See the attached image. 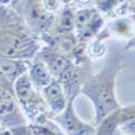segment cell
Listing matches in <instances>:
<instances>
[{
	"instance_id": "6da1fadb",
	"label": "cell",
	"mask_w": 135,
	"mask_h": 135,
	"mask_svg": "<svg viewBox=\"0 0 135 135\" xmlns=\"http://www.w3.org/2000/svg\"><path fill=\"white\" fill-rule=\"evenodd\" d=\"M14 10L0 7V59L30 60L39 51V42Z\"/></svg>"
},
{
	"instance_id": "7a4b0ae2",
	"label": "cell",
	"mask_w": 135,
	"mask_h": 135,
	"mask_svg": "<svg viewBox=\"0 0 135 135\" xmlns=\"http://www.w3.org/2000/svg\"><path fill=\"white\" fill-rule=\"evenodd\" d=\"M119 68V62H110L102 71L91 76L81 86L82 94L94 104L97 124L119 108L115 96V78Z\"/></svg>"
},
{
	"instance_id": "3957f363",
	"label": "cell",
	"mask_w": 135,
	"mask_h": 135,
	"mask_svg": "<svg viewBox=\"0 0 135 135\" xmlns=\"http://www.w3.org/2000/svg\"><path fill=\"white\" fill-rule=\"evenodd\" d=\"M32 33H43L50 30L54 24L55 14L43 8L41 0H13L10 4Z\"/></svg>"
},
{
	"instance_id": "277c9868",
	"label": "cell",
	"mask_w": 135,
	"mask_h": 135,
	"mask_svg": "<svg viewBox=\"0 0 135 135\" xmlns=\"http://www.w3.org/2000/svg\"><path fill=\"white\" fill-rule=\"evenodd\" d=\"M0 123L2 129L13 130L26 126V117L14 93L13 83L0 71Z\"/></svg>"
},
{
	"instance_id": "5b68a950",
	"label": "cell",
	"mask_w": 135,
	"mask_h": 135,
	"mask_svg": "<svg viewBox=\"0 0 135 135\" xmlns=\"http://www.w3.org/2000/svg\"><path fill=\"white\" fill-rule=\"evenodd\" d=\"M13 88L17 102L25 117L36 120L46 108H48L41 93L33 86L27 73L16 79L13 83Z\"/></svg>"
},
{
	"instance_id": "8992f818",
	"label": "cell",
	"mask_w": 135,
	"mask_h": 135,
	"mask_svg": "<svg viewBox=\"0 0 135 135\" xmlns=\"http://www.w3.org/2000/svg\"><path fill=\"white\" fill-rule=\"evenodd\" d=\"M74 99H69L67 107L60 115L54 116V120L67 135H92L94 129L80 120L74 110Z\"/></svg>"
},
{
	"instance_id": "52a82bcc",
	"label": "cell",
	"mask_w": 135,
	"mask_h": 135,
	"mask_svg": "<svg viewBox=\"0 0 135 135\" xmlns=\"http://www.w3.org/2000/svg\"><path fill=\"white\" fill-rule=\"evenodd\" d=\"M102 16L95 10L88 8L80 9L75 13V29L80 38H86L94 35L102 26Z\"/></svg>"
},
{
	"instance_id": "ba28073f",
	"label": "cell",
	"mask_w": 135,
	"mask_h": 135,
	"mask_svg": "<svg viewBox=\"0 0 135 135\" xmlns=\"http://www.w3.org/2000/svg\"><path fill=\"white\" fill-rule=\"evenodd\" d=\"M40 91L48 108L54 116L60 115L61 112L65 110L69 99L66 96L63 84L59 80L53 79L49 85H47Z\"/></svg>"
},
{
	"instance_id": "9c48e42d",
	"label": "cell",
	"mask_w": 135,
	"mask_h": 135,
	"mask_svg": "<svg viewBox=\"0 0 135 135\" xmlns=\"http://www.w3.org/2000/svg\"><path fill=\"white\" fill-rule=\"evenodd\" d=\"M28 76L31 83L37 90H42L47 85H49L54 79L49 67L46 65L41 59L33 60L28 70Z\"/></svg>"
},
{
	"instance_id": "30bf717a",
	"label": "cell",
	"mask_w": 135,
	"mask_h": 135,
	"mask_svg": "<svg viewBox=\"0 0 135 135\" xmlns=\"http://www.w3.org/2000/svg\"><path fill=\"white\" fill-rule=\"evenodd\" d=\"M31 65L30 60H13V59H0V71L8 79L14 83L16 79L24 74L28 73Z\"/></svg>"
},
{
	"instance_id": "8fae6325",
	"label": "cell",
	"mask_w": 135,
	"mask_h": 135,
	"mask_svg": "<svg viewBox=\"0 0 135 135\" xmlns=\"http://www.w3.org/2000/svg\"><path fill=\"white\" fill-rule=\"evenodd\" d=\"M41 1L43 8L51 14H55L56 12H59L62 7L65 4L64 0H41Z\"/></svg>"
},
{
	"instance_id": "7c38bea8",
	"label": "cell",
	"mask_w": 135,
	"mask_h": 135,
	"mask_svg": "<svg viewBox=\"0 0 135 135\" xmlns=\"http://www.w3.org/2000/svg\"><path fill=\"white\" fill-rule=\"evenodd\" d=\"M123 130L129 135H135V117H131L130 119L123 122Z\"/></svg>"
},
{
	"instance_id": "4fadbf2b",
	"label": "cell",
	"mask_w": 135,
	"mask_h": 135,
	"mask_svg": "<svg viewBox=\"0 0 135 135\" xmlns=\"http://www.w3.org/2000/svg\"><path fill=\"white\" fill-rule=\"evenodd\" d=\"M73 2L76 7H82V9L90 8V4L94 2V0H73Z\"/></svg>"
},
{
	"instance_id": "5bb4252c",
	"label": "cell",
	"mask_w": 135,
	"mask_h": 135,
	"mask_svg": "<svg viewBox=\"0 0 135 135\" xmlns=\"http://www.w3.org/2000/svg\"><path fill=\"white\" fill-rule=\"evenodd\" d=\"M39 131H40V135H56L51 130L44 128V127H41V126H39Z\"/></svg>"
},
{
	"instance_id": "9a60e30c",
	"label": "cell",
	"mask_w": 135,
	"mask_h": 135,
	"mask_svg": "<svg viewBox=\"0 0 135 135\" xmlns=\"http://www.w3.org/2000/svg\"><path fill=\"white\" fill-rule=\"evenodd\" d=\"M0 135H15L12 130L8 129H0Z\"/></svg>"
},
{
	"instance_id": "2e32d148",
	"label": "cell",
	"mask_w": 135,
	"mask_h": 135,
	"mask_svg": "<svg viewBox=\"0 0 135 135\" xmlns=\"http://www.w3.org/2000/svg\"><path fill=\"white\" fill-rule=\"evenodd\" d=\"M13 2V0H0V7H7Z\"/></svg>"
},
{
	"instance_id": "e0dca14e",
	"label": "cell",
	"mask_w": 135,
	"mask_h": 135,
	"mask_svg": "<svg viewBox=\"0 0 135 135\" xmlns=\"http://www.w3.org/2000/svg\"><path fill=\"white\" fill-rule=\"evenodd\" d=\"M133 47H135V37H134V38L129 42V44L126 47V49H127V48H128V49H129V48H133Z\"/></svg>"
},
{
	"instance_id": "ac0fdd59",
	"label": "cell",
	"mask_w": 135,
	"mask_h": 135,
	"mask_svg": "<svg viewBox=\"0 0 135 135\" xmlns=\"http://www.w3.org/2000/svg\"><path fill=\"white\" fill-rule=\"evenodd\" d=\"M0 129H2V127H1V123H0Z\"/></svg>"
}]
</instances>
